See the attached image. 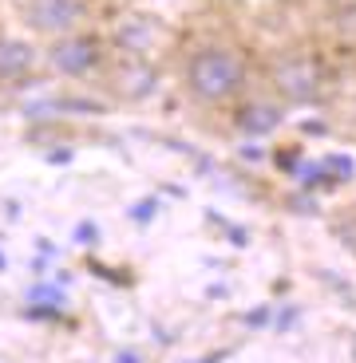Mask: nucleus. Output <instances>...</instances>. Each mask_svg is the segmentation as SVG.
<instances>
[{
  "instance_id": "nucleus-1",
  "label": "nucleus",
  "mask_w": 356,
  "mask_h": 363,
  "mask_svg": "<svg viewBox=\"0 0 356 363\" xmlns=\"http://www.w3.org/2000/svg\"><path fill=\"white\" fill-rule=\"evenodd\" d=\"M183 91L198 107L222 111L246 99L249 91V64L234 44L202 40L183 60Z\"/></svg>"
},
{
  "instance_id": "nucleus-2",
  "label": "nucleus",
  "mask_w": 356,
  "mask_h": 363,
  "mask_svg": "<svg viewBox=\"0 0 356 363\" xmlns=\"http://www.w3.org/2000/svg\"><path fill=\"white\" fill-rule=\"evenodd\" d=\"M269 87L281 103H320L325 99V72L313 55H277L269 67Z\"/></svg>"
},
{
  "instance_id": "nucleus-3",
  "label": "nucleus",
  "mask_w": 356,
  "mask_h": 363,
  "mask_svg": "<svg viewBox=\"0 0 356 363\" xmlns=\"http://www.w3.org/2000/svg\"><path fill=\"white\" fill-rule=\"evenodd\" d=\"M20 16H24L28 32L60 40L92 24V0H24Z\"/></svg>"
},
{
  "instance_id": "nucleus-4",
  "label": "nucleus",
  "mask_w": 356,
  "mask_h": 363,
  "mask_svg": "<svg viewBox=\"0 0 356 363\" xmlns=\"http://www.w3.org/2000/svg\"><path fill=\"white\" fill-rule=\"evenodd\" d=\"M48 67H52L55 75H68V79H83V75H92L95 67L107 60V44H103V36H95V32H72V36H60L48 44L44 52Z\"/></svg>"
},
{
  "instance_id": "nucleus-5",
  "label": "nucleus",
  "mask_w": 356,
  "mask_h": 363,
  "mask_svg": "<svg viewBox=\"0 0 356 363\" xmlns=\"http://www.w3.org/2000/svg\"><path fill=\"white\" fill-rule=\"evenodd\" d=\"M36 48L20 36H0V83H20L36 67Z\"/></svg>"
}]
</instances>
